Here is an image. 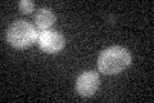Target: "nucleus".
<instances>
[{"label":"nucleus","mask_w":154,"mask_h":103,"mask_svg":"<svg viewBox=\"0 0 154 103\" xmlns=\"http://www.w3.org/2000/svg\"><path fill=\"white\" fill-rule=\"evenodd\" d=\"M131 63V54L123 47H110L100 53L98 58V68L105 75H116L123 71Z\"/></svg>","instance_id":"f257e3e1"},{"label":"nucleus","mask_w":154,"mask_h":103,"mask_svg":"<svg viewBox=\"0 0 154 103\" xmlns=\"http://www.w3.org/2000/svg\"><path fill=\"white\" fill-rule=\"evenodd\" d=\"M37 35L38 31L33 24L25 21V19H18V21L13 22L11 27L8 28L7 39L9 44L14 48L22 49L35 43L37 40Z\"/></svg>","instance_id":"f03ea898"},{"label":"nucleus","mask_w":154,"mask_h":103,"mask_svg":"<svg viewBox=\"0 0 154 103\" xmlns=\"http://www.w3.org/2000/svg\"><path fill=\"white\" fill-rule=\"evenodd\" d=\"M37 43L42 50L46 53H57L64 47V37L57 30H41L38 31Z\"/></svg>","instance_id":"7ed1b4c3"},{"label":"nucleus","mask_w":154,"mask_h":103,"mask_svg":"<svg viewBox=\"0 0 154 103\" xmlns=\"http://www.w3.org/2000/svg\"><path fill=\"white\" fill-rule=\"evenodd\" d=\"M100 85V77L96 71H85L77 77L76 90L82 97H91Z\"/></svg>","instance_id":"20e7f679"},{"label":"nucleus","mask_w":154,"mask_h":103,"mask_svg":"<svg viewBox=\"0 0 154 103\" xmlns=\"http://www.w3.org/2000/svg\"><path fill=\"white\" fill-rule=\"evenodd\" d=\"M35 22L38 28V31L41 30H48L53 26V23L55 22V14L50 8H40L36 11L35 14Z\"/></svg>","instance_id":"39448f33"},{"label":"nucleus","mask_w":154,"mask_h":103,"mask_svg":"<svg viewBox=\"0 0 154 103\" xmlns=\"http://www.w3.org/2000/svg\"><path fill=\"white\" fill-rule=\"evenodd\" d=\"M19 9L23 12V13H31L33 11V7H35V4H33L31 0H21L18 4Z\"/></svg>","instance_id":"423d86ee"}]
</instances>
